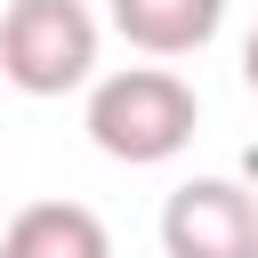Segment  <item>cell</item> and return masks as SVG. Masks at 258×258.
I'll return each instance as SVG.
<instances>
[{
  "mask_svg": "<svg viewBox=\"0 0 258 258\" xmlns=\"http://www.w3.org/2000/svg\"><path fill=\"white\" fill-rule=\"evenodd\" d=\"M202 129V97L185 73L169 64H121L89 81V145L121 169H161L194 145Z\"/></svg>",
  "mask_w": 258,
  "mask_h": 258,
  "instance_id": "1",
  "label": "cell"
},
{
  "mask_svg": "<svg viewBox=\"0 0 258 258\" xmlns=\"http://www.w3.org/2000/svg\"><path fill=\"white\" fill-rule=\"evenodd\" d=\"M97 16L81 0H8L0 8V81L16 97H64L97 81Z\"/></svg>",
  "mask_w": 258,
  "mask_h": 258,
  "instance_id": "2",
  "label": "cell"
},
{
  "mask_svg": "<svg viewBox=\"0 0 258 258\" xmlns=\"http://www.w3.org/2000/svg\"><path fill=\"white\" fill-rule=\"evenodd\" d=\"M169 258H258V185L242 177H185L161 202Z\"/></svg>",
  "mask_w": 258,
  "mask_h": 258,
  "instance_id": "3",
  "label": "cell"
},
{
  "mask_svg": "<svg viewBox=\"0 0 258 258\" xmlns=\"http://www.w3.org/2000/svg\"><path fill=\"white\" fill-rule=\"evenodd\" d=\"M105 16L137 56H194L218 40L226 0H105Z\"/></svg>",
  "mask_w": 258,
  "mask_h": 258,
  "instance_id": "4",
  "label": "cell"
},
{
  "mask_svg": "<svg viewBox=\"0 0 258 258\" xmlns=\"http://www.w3.org/2000/svg\"><path fill=\"white\" fill-rule=\"evenodd\" d=\"M0 258H113V234L89 202H24L0 226Z\"/></svg>",
  "mask_w": 258,
  "mask_h": 258,
  "instance_id": "5",
  "label": "cell"
},
{
  "mask_svg": "<svg viewBox=\"0 0 258 258\" xmlns=\"http://www.w3.org/2000/svg\"><path fill=\"white\" fill-rule=\"evenodd\" d=\"M242 89L258 97V24H250V40H242Z\"/></svg>",
  "mask_w": 258,
  "mask_h": 258,
  "instance_id": "6",
  "label": "cell"
}]
</instances>
